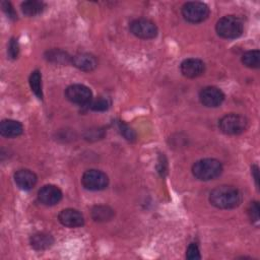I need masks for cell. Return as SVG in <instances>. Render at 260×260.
I'll return each instance as SVG.
<instances>
[{"label":"cell","mask_w":260,"mask_h":260,"mask_svg":"<svg viewBox=\"0 0 260 260\" xmlns=\"http://www.w3.org/2000/svg\"><path fill=\"white\" fill-rule=\"evenodd\" d=\"M251 170H252V176H253L254 181H255V185L258 189L259 188V168H258L257 165H254Z\"/></svg>","instance_id":"obj_29"},{"label":"cell","mask_w":260,"mask_h":260,"mask_svg":"<svg viewBox=\"0 0 260 260\" xmlns=\"http://www.w3.org/2000/svg\"><path fill=\"white\" fill-rule=\"evenodd\" d=\"M62 191L55 185H45L38 192L39 201L46 206L58 204L62 199Z\"/></svg>","instance_id":"obj_10"},{"label":"cell","mask_w":260,"mask_h":260,"mask_svg":"<svg viewBox=\"0 0 260 260\" xmlns=\"http://www.w3.org/2000/svg\"><path fill=\"white\" fill-rule=\"evenodd\" d=\"M45 58L52 63L55 64H67L71 62L72 57L68 55L67 52L60 49H52L46 52Z\"/></svg>","instance_id":"obj_19"},{"label":"cell","mask_w":260,"mask_h":260,"mask_svg":"<svg viewBox=\"0 0 260 260\" xmlns=\"http://www.w3.org/2000/svg\"><path fill=\"white\" fill-rule=\"evenodd\" d=\"M181 73L187 78H196L205 72V64L197 58L185 59L180 65Z\"/></svg>","instance_id":"obj_11"},{"label":"cell","mask_w":260,"mask_h":260,"mask_svg":"<svg viewBox=\"0 0 260 260\" xmlns=\"http://www.w3.org/2000/svg\"><path fill=\"white\" fill-rule=\"evenodd\" d=\"M71 63L79 70L85 72H90L98 66L96 58L88 53H79L74 55L71 59Z\"/></svg>","instance_id":"obj_14"},{"label":"cell","mask_w":260,"mask_h":260,"mask_svg":"<svg viewBox=\"0 0 260 260\" xmlns=\"http://www.w3.org/2000/svg\"><path fill=\"white\" fill-rule=\"evenodd\" d=\"M117 126H118L119 132L125 139H127L128 141H134L136 139V133L130 126H128L122 121H118Z\"/></svg>","instance_id":"obj_23"},{"label":"cell","mask_w":260,"mask_h":260,"mask_svg":"<svg viewBox=\"0 0 260 260\" xmlns=\"http://www.w3.org/2000/svg\"><path fill=\"white\" fill-rule=\"evenodd\" d=\"M215 30L216 34L222 39H237L242 36L244 30V24L238 16L225 15L217 20Z\"/></svg>","instance_id":"obj_3"},{"label":"cell","mask_w":260,"mask_h":260,"mask_svg":"<svg viewBox=\"0 0 260 260\" xmlns=\"http://www.w3.org/2000/svg\"><path fill=\"white\" fill-rule=\"evenodd\" d=\"M129 29L132 35L139 39L150 40L157 36V26L155 23L146 18H136L129 24Z\"/></svg>","instance_id":"obj_7"},{"label":"cell","mask_w":260,"mask_h":260,"mask_svg":"<svg viewBox=\"0 0 260 260\" xmlns=\"http://www.w3.org/2000/svg\"><path fill=\"white\" fill-rule=\"evenodd\" d=\"M2 8H3V10L5 11V13L8 15L9 18L16 19V16H17V15H16V13H15V11H14V9H13L11 3L7 2V1L2 2Z\"/></svg>","instance_id":"obj_28"},{"label":"cell","mask_w":260,"mask_h":260,"mask_svg":"<svg viewBox=\"0 0 260 260\" xmlns=\"http://www.w3.org/2000/svg\"><path fill=\"white\" fill-rule=\"evenodd\" d=\"M248 126V119L241 114H226L218 121V127L220 131L226 135H239L245 132Z\"/></svg>","instance_id":"obj_4"},{"label":"cell","mask_w":260,"mask_h":260,"mask_svg":"<svg viewBox=\"0 0 260 260\" xmlns=\"http://www.w3.org/2000/svg\"><path fill=\"white\" fill-rule=\"evenodd\" d=\"M46 7V4L42 1L28 0L21 3V10L26 16H37L41 14Z\"/></svg>","instance_id":"obj_18"},{"label":"cell","mask_w":260,"mask_h":260,"mask_svg":"<svg viewBox=\"0 0 260 260\" xmlns=\"http://www.w3.org/2000/svg\"><path fill=\"white\" fill-rule=\"evenodd\" d=\"M111 106V101L109 98L106 96H99L92 100L89 104V108L91 111L94 112H104L107 111Z\"/></svg>","instance_id":"obj_22"},{"label":"cell","mask_w":260,"mask_h":260,"mask_svg":"<svg viewBox=\"0 0 260 260\" xmlns=\"http://www.w3.org/2000/svg\"><path fill=\"white\" fill-rule=\"evenodd\" d=\"M8 56L9 58L11 59H16L18 57V53H19V45H18V42L15 38H12L9 42V45H8Z\"/></svg>","instance_id":"obj_26"},{"label":"cell","mask_w":260,"mask_h":260,"mask_svg":"<svg viewBox=\"0 0 260 260\" xmlns=\"http://www.w3.org/2000/svg\"><path fill=\"white\" fill-rule=\"evenodd\" d=\"M23 132V126L21 123L15 120L6 119L3 120L0 124V133L3 137L13 138L21 135Z\"/></svg>","instance_id":"obj_15"},{"label":"cell","mask_w":260,"mask_h":260,"mask_svg":"<svg viewBox=\"0 0 260 260\" xmlns=\"http://www.w3.org/2000/svg\"><path fill=\"white\" fill-rule=\"evenodd\" d=\"M66 99L76 105L84 106L89 105L92 101V92L86 85L83 84H71L65 89Z\"/></svg>","instance_id":"obj_8"},{"label":"cell","mask_w":260,"mask_h":260,"mask_svg":"<svg viewBox=\"0 0 260 260\" xmlns=\"http://www.w3.org/2000/svg\"><path fill=\"white\" fill-rule=\"evenodd\" d=\"M157 172L161 177H165L167 172H168V162H167V158L164 154H160L158 157V161H157V166H156Z\"/></svg>","instance_id":"obj_27"},{"label":"cell","mask_w":260,"mask_h":260,"mask_svg":"<svg viewBox=\"0 0 260 260\" xmlns=\"http://www.w3.org/2000/svg\"><path fill=\"white\" fill-rule=\"evenodd\" d=\"M14 182L19 189L28 191L36 186L38 182V177L32 171L27 169H21L14 173Z\"/></svg>","instance_id":"obj_13"},{"label":"cell","mask_w":260,"mask_h":260,"mask_svg":"<svg viewBox=\"0 0 260 260\" xmlns=\"http://www.w3.org/2000/svg\"><path fill=\"white\" fill-rule=\"evenodd\" d=\"M259 211H260V207H259L258 201L251 202L249 207H248V215H249V218H250L252 223L258 224V222H259Z\"/></svg>","instance_id":"obj_24"},{"label":"cell","mask_w":260,"mask_h":260,"mask_svg":"<svg viewBox=\"0 0 260 260\" xmlns=\"http://www.w3.org/2000/svg\"><path fill=\"white\" fill-rule=\"evenodd\" d=\"M243 200L241 191L231 185H221L214 188L209 194V202L219 209H233L238 207Z\"/></svg>","instance_id":"obj_1"},{"label":"cell","mask_w":260,"mask_h":260,"mask_svg":"<svg viewBox=\"0 0 260 260\" xmlns=\"http://www.w3.org/2000/svg\"><path fill=\"white\" fill-rule=\"evenodd\" d=\"M29 86L31 91L36 94V96L40 100L43 99V89H42V75L39 70H35L31 72L29 76Z\"/></svg>","instance_id":"obj_21"},{"label":"cell","mask_w":260,"mask_h":260,"mask_svg":"<svg viewBox=\"0 0 260 260\" xmlns=\"http://www.w3.org/2000/svg\"><path fill=\"white\" fill-rule=\"evenodd\" d=\"M186 258L189 260H198L201 259V255H200V250L199 247L197 245V243L192 242L191 244H189L187 250H186Z\"/></svg>","instance_id":"obj_25"},{"label":"cell","mask_w":260,"mask_h":260,"mask_svg":"<svg viewBox=\"0 0 260 260\" xmlns=\"http://www.w3.org/2000/svg\"><path fill=\"white\" fill-rule=\"evenodd\" d=\"M114 214V210L107 205H95L91 209V217L98 222L109 221L113 218Z\"/></svg>","instance_id":"obj_17"},{"label":"cell","mask_w":260,"mask_h":260,"mask_svg":"<svg viewBox=\"0 0 260 260\" xmlns=\"http://www.w3.org/2000/svg\"><path fill=\"white\" fill-rule=\"evenodd\" d=\"M209 15L208 6L199 1L186 2L182 6V16L190 23H199L207 19Z\"/></svg>","instance_id":"obj_5"},{"label":"cell","mask_w":260,"mask_h":260,"mask_svg":"<svg viewBox=\"0 0 260 260\" xmlns=\"http://www.w3.org/2000/svg\"><path fill=\"white\" fill-rule=\"evenodd\" d=\"M81 184L87 190L100 191L108 187L109 178L104 172L100 170L91 169L83 173L81 178Z\"/></svg>","instance_id":"obj_6"},{"label":"cell","mask_w":260,"mask_h":260,"mask_svg":"<svg viewBox=\"0 0 260 260\" xmlns=\"http://www.w3.org/2000/svg\"><path fill=\"white\" fill-rule=\"evenodd\" d=\"M241 60L246 67L257 69L260 66V52L259 50L247 51L243 54Z\"/></svg>","instance_id":"obj_20"},{"label":"cell","mask_w":260,"mask_h":260,"mask_svg":"<svg viewBox=\"0 0 260 260\" xmlns=\"http://www.w3.org/2000/svg\"><path fill=\"white\" fill-rule=\"evenodd\" d=\"M222 173V165L215 158H202L192 167L193 176L200 181H210L219 177Z\"/></svg>","instance_id":"obj_2"},{"label":"cell","mask_w":260,"mask_h":260,"mask_svg":"<svg viewBox=\"0 0 260 260\" xmlns=\"http://www.w3.org/2000/svg\"><path fill=\"white\" fill-rule=\"evenodd\" d=\"M200 103L207 108H216L224 101V93L216 86H206L199 92Z\"/></svg>","instance_id":"obj_9"},{"label":"cell","mask_w":260,"mask_h":260,"mask_svg":"<svg viewBox=\"0 0 260 260\" xmlns=\"http://www.w3.org/2000/svg\"><path fill=\"white\" fill-rule=\"evenodd\" d=\"M58 219L64 226L67 228H79L84 224L83 215L76 209L66 208L60 211Z\"/></svg>","instance_id":"obj_12"},{"label":"cell","mask_w":260,"mask_h":260,"mask_svg":"<svg viewBox=\"0 0 260 260\" xmlns=\"http://www.w3.org/2000/svg\"><path fill=\"white\" fill-rule=\"evenodd\" d=\"M30 246L37 251H44L49 249L54 244V238L45 232L34 234L29 239Z\"/></svg>","instance_id":"obj_16"}]
</instances>
